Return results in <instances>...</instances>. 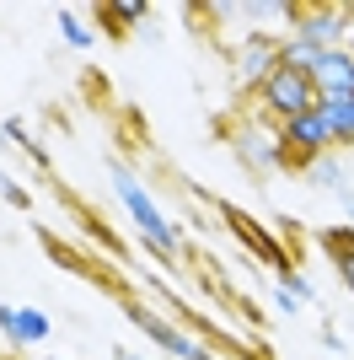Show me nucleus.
<instances>
[{"instance_id":"obj_3","label":"nucleus","mask_w":354,"mask_h":360,"mask_svg":"<svg viewBox=\"0 0 354 360\" xmlns=\"http://www.w3.org/2000/svg\"><path fill=\"white\" fill-rule=\"evenodd\" d=\"M258 108H263V119H274V124H284V119H295V113L317 108L311 75L295 70V65H280V70H274L263 86H258Z\"/></svg>"},{"instance_id":"obj_27","label":"nucleus","mask_w":354,"mask_h":360,"mask_svg":"<svg viewBox=\"0 0 354 360\" xmlns=\"http://www.w3.org/2000/svg\"><path fill=\"white\" fill-rule=\"evenodd\" d=\"M349 22H354V6H349Z\"/></svg>"},{"instance_id":"obj_12","label":"nucleus","mask_w":354,"mask_h":360,"mask_svg":"<svg viewBox=\"0 0 354 360\" xmlns=\"http://www.w3.org/2000/svg\"><path fill=\"white\" fill-rule=\"evenodd\" d=\"M242 16H252V22H263V27H295V16H301V6L295 0H247L242 6Z\"/></svg>"},{"instance_id":"obj_21","label":"nucleus","mask_w":354,"mask_h":360,"mask_svg":"<svg viewBox=\"0 0 354 360\" xmlns=\"http://www.w3.org/2000/svg\"><path fill=\"white\" fill-rule=\"evenodd\" d=\"M0 188H6V199H11L16 210H27V205H32V194L22 188V183H6V178H0Z\"/></svg>"},{"instance_id":"obj_2","label":"nucleus","mask_w":354,"mask_h":360,"mask_svg":"<svg viewBox=\"0 0 354 360\" xmlns=\"http://www.w3.org/2000/svg\"><path fill=\"white\" fill-rule=\"evenodd\" d=\"M129 323L145 333L162 355H172V360H221L204 339H199V333H188V323H172V317L150 312V307H140V301H129Z\"/></svg>"},{"instance_id":"obj_24","label":"nucleus","mask_w":354,"mask_h":360,"mask_svg":"<svg viewBox=\"0 0 354 360\" xmlns=\"http://www.w3.org/2000/svg\"><path fill=\"white\" fill-rule=\"evenodd\" d=\"M343 49H349V54H354V22H349V38H343Z\"/></svg>"},{"instance_id":"obj_16","label":"nucleus","mask_w":354,"mask_h":360,"mask_svg":"<svg viewBox=\"0 0 354 360\" xmlns=\"http://www.w3.org/2000/svg\"><path fill=\"white\" fill-rule=\"evenodd\" d=\"M280 290H290V296L301 301V307H306V301H317V285H311V280H306L301 269H295V264H290V269L280 274Z\"/></svg>"},{"instance_id":"obj_25","label":"nucleus","mask_w":354,"mask_h":360,"mask_svg":"<svg viewBox=\"0 0 354 360\" xmlns=\"http://www.w3.org/2000/svg\"><path fill=\"white\" fill-rule=\"evenodd\" d=\"M118 360H150V355H118Z\"/></svg>"},{"instance_id":"obj_14","label":"nucleus","mask_w":354,"mask_h":360,"mask_svg":"<svg viewBox=\"0 0 354 360\" xmlns=\"http://www.w3.org/2000/svg\"><path fill=\"white\" fill-rule=\"evenodd\" d=\"M97 16L107 22V32H124V27H134V22H145L150 6H145V0H113V6H103Z\"/></svg>"},{"instance_id":"obj_26","label":"nucleus","mask_w":354,"mask_h":360,"mask_svg":"<svg viewBox=\"0 0 354 360\" xmlns=\"http://www.w3.org/2000/svg\"><path fill=\"white\" fill-rule=\"evenodd\" d=\"M48 360H65V355H48Z\"/></svg>"},{"instance_id":"obj_18","label":"nucleus","mask_w":354,"mask_h":360,"mask_svg":"<svg viewBox=\"0 0 354 360\" xmlns=\"http://www.w3.org/2000/svg\"><path fill=\"white\" fill-rule=\"evenodd\" d=\"M0 140H16L22 150L32 146V140H27V124H22V119H0Z\"/></svg>"},{"instance_id":"obj_19","label":"nucleus","mask_w":354,"mask_h":360,"mask_svg":"<svg viewBox=\"0 0 354 360\" xmlns=\"http://www.w3.org/2000/svg\"><path fill=\"white\" fill-rule=\"evenodd\" d=\"M268 301H274V312H280V317H295V312H301V301H295L290 290H280V285L268 290Z\"/></svg>"},{"instance_id":"obj_9","label":"nucleus","mask_w":354,"mask_h":360,"mask_svg":"<svg viewBox=\"0 0 354 360\" xmlns=\"http://www.w3.org/2000/svg\"><path fill=\"white\" fill-rule=\"evenodd\" d=\"M225 221L236 226V237H242V248H247L252 258H263V264H268L274 274H284V269H290V248H280V242L268 237L263 226H252L247 215H236V210H225Z\"/></svg>"},{"instance_id":"obj_5","label":"nucleus","mask_w":354,"mask_h":360,"mask_svg":"<svg viewBox=\"0 0 354 360\" xmlns=\"http://www.w3.org/2000/svg\"><path fill=\"white\" fill-rule=\"evenodd\" d=\"M280 140H284V150H290V162H317V156H333V129H327V119H322V108H306V113H295V119H284L280 124Z\"/></svg>"},{"instance_id":"obj_6","label":"nucleus","mask_w":354,"mask_h":360,"mask_svg":"<svg viewBox=\"0 0 354 360\" xmlns=\"http://www.w3.org/2000/svg\"><path fill=\"white\" fill-rule=\"evenodd\" d=\"M280 65H284V60H280V38H274V32H252L247 44L231 54V81H236L242 91H258L268 75L280 70Z\"/></svg>"},{"instance_id":"obj_11","label":"nucleus","mask_w":354,"mask_h":360,"mask_svg":"<svg viewBox=\"0 0 354 360\" xmlns=\"http://www.w3.org/2000/svg\"><path fill=\"white\" fill-rule=\"evenodd\" d=\"M48 333H54V323H48L44 307H16V349H32V345H48Z\"/></svg>"},{"instance_id":"obj_10","label":"nucleus","mask_w":354,"mask_h":360,"mask_svg":"<svg viewBox=\"0 0 354 360\" xmlns=\"http://www.w3.org/2000/svg\"><path fill=\"white\" fill-rule=\"evenodd\" d=\"M327 129H333V146H354V97H317Z\"/></svg>"},{"instance_id":"obj_4","label":"nucleus","mask_w":354,"mask_h":360,"mask_svg":"<svg viewBox=\"0 0 354 360\" xmlns=\"http://www.w3.org/2000/svg\"><path fill=\"white\" fill-rule=\"evenodd\" d=\"M236 156H242V167H252V172H280V167H290V150H284V140H280V124L274 119H263V113H252L242 129H236Z\"/></svg>"},{"instance_id":"obj_1","label":"nucleus","mask_w":354,"mask_h":360,"mask_svg":"<svg viewBox=\"0 0 354 360\" xmlns=\"http://www.w3.org/2000/svg\"><path fill=\"white\" fill-rule=\"evenodd\" d=\"M107 183H113V194H118V205H124V215L134 221L140 242H145V248L162 258V264H177V253H183V231H177V226L162 215L156 194H150L145 183L134 178V167H129V162H107Z\"/></svg>"},{"instance_id":"obj_8","label":"nucleus","mask_w":354,"mask_h":360,"mask_svg":"<svg viewBox=\"0 0 354 360\" xmlns=\"http://www.w3.org/2000/svg\"><path fill=\"white\" fill-rule=\"evenodd\" d=\"M311 91L317 97H354V54L349 49H327L311 65Z\"/></svg>"},{"instance_id":"obj_13","label":"nucleus","mask_w":354,"mask_h":360,"mask_svg":"<svg viewBox=\"0 0 354 360\" xmlns=\"http://www.w3.org/2000/svg\"><path fill=\"white\" fill-rule=\"evenodd\" d=\"M306 183H317V188H343V194H349V167H343L339 156H317V162H306Z\"/></svg>"},{"instance_id":"obj_22","label":"nucleus","mask_w":354,"mask_h":360,"mask_svg":"<svg viewBox=\"0 0 354 360\" xmlns=\"http://www.w3.org/2000/svg\"><path fill=\"white\" fill-rule=\"evenodd\" d=\"M0 333H6V345L16 339V307L11 301H0Z\"/></svg>"},{"instance_id":"obj_23","label":"nucleus","mask_w":354,"mask_h":360,"mask_svg":"<svg viewBox=\"0 0 354 360\" xmlns=\"http://www.w3.org/2000/svg\"><path fill=\"white\" fill-rule=\"evenodd\" d=\"M343 199V215H349V231H354V194H339Z\"/></svg>"},{"instance_id":"obj_28","label":"nucleus","mask_w":354,"mask_h":360,"mask_svg":"<svg viewBox=\"0 0 354 360\" xmlns=\"http://www.w3.org/2000/svg\"><path fill=\"white\" fill-rule=\"evenodd\" d=\"M327 360H333V355H327Z\"/></svg>"},{"instance_id":"obj_20","label":"nucleus","mask_w":354,"mask_h":360,"mask_svg":"<svg viewBox=\"0 0 354 360\" xmlns=\"http://www.w3.org/2000/svg\"><path fill=\"white\" fill-rule=\"evenodd\" d=\"M322 349H327L333 360H343V355H349V339H343L339 328H327V333H322Z\"/></svg>"},{"instance_id":"obj_7","label":"nucleus","mask_w":354,"mask_h":360,"mask_svg":"<svg viewBox=\"0 0 354 360\" xmlns=\"http://www.w3.org/2000/svg\"><path fill=\"white\" fill-rule=\"evenodd\" d=\"M295 38L311 49H343V38H349V6H301V16H295Z\"/></svg>"},{"instance_id":"obj_15","label":"nucleus","mask_w":354,"mask_h":360,"mask_svg":"<svg viewBox=\"0 0 354 360\" xmlns=\"http://www.w3.org/2000/svg\"><path fill=\"white\" fill-rule=\"evenodd\" d=\"M54 22H59V38H65L70 49H81V54H91V49H97V27H86L75 11H59Z\"/></svg>"},{"instance_id":"obj_17","label":"nucleus","mask_w":354,"mask_h":360,"mask_svg":"<svg viewBox=\"0 0 354 360\" xmlns=\"http://www.w3.org/2000/svg\"><path fill=\"white\" fill-rule=\"evenodd\" d=\"M333 264H339L343 285H349V296H354V248H333Z\"/></svg>"}]
</instances>
